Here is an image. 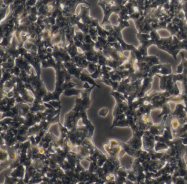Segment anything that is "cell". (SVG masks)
Returning a JSON list of instances; mask_svg holds the SVG:
<instances>
[{"label":"cell","instance_id":"obj_3","mask_svg":"<svg viewBox=\"0 0 187 184\" xmlns=\"http://www.w3.org/2000/svg\"><path fill=\"white\" fill-rule=\"evenodd\" d=\"M182 57H183V61H182V64H183V65H184V63H185V62L187 61V60H186V59H185L184 55H183V56H182ZM183 68L182 67V66L179 65V67H178V70H178H178H180L178 72H179V73H181V72H182V70H183Z\"/></svg>","mask_w":187,"mask_h":184},{"label":"cell","instance_id":"obj_2","mask_svg":"<svg viewBox=\"0 0 187 184\" xmlns=\"http://www.w3.org/2000/svg\"><path fill=\"white\" fill-rule=\"evenodd\" d=\"M81 80L84 81H87L89 83H90L91 84H92V85H95V86H97V87H98V88H100V86L99 85H97L96 82H94V80L92 79V78H91L90 77H89L88 75H86L85 74H81Z\"/></svg>","mask_w":187,"mask_h":184},{"label":"cell","instance_id":"obj_1","mask_svg":"<svg viewBox=\"0 0 187 184\" xmlns=\"http://www.w3.org/2000/svg\"><path fill=\"white\" fill-rule=\"evenodd\" d=\"M81 11L79 16L76 17V19L79 21L81 20L83 24H87L90 25L92 21V18L90 16V8H86L85 7L81 6Z\"/></svg>","mask_w":187,"mask_h":184}]
</instances>
